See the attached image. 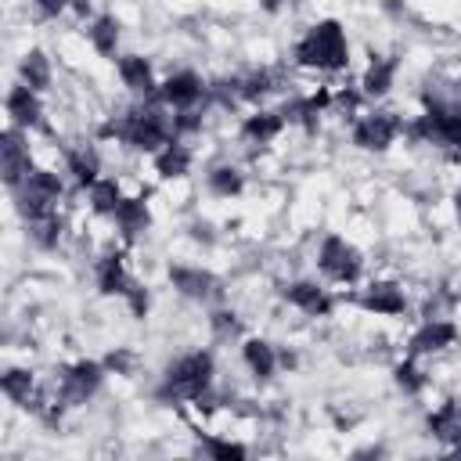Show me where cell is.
Listing matches in <instances>:
<instances>
[{
  "mask_svg": "<svg viewBox=\"0 0 461 461\" xmlns=\"http://www.w3.org/2000/svg\"><path fill=\"white\" fill-rule=\"evenodd\" d=\"M296 65L317 69V72H339L350 62V44L339 22H317L300 44H296Z\"/></svg>",
  "mask_w": 461,
  "mask_h": 461,
  "instance_id": "1",
  "label": "cell"
},
{
  "mask_svg": "<svg viewBox=\"0 0 461 461\" xmlns=\"http://www.w3.org/2000/svg\"><path fill=\"white\" fill-rule=\"evenodd\" d=\"M213 386V357L210 353H188L166 367V383L159 390L162 400H199Z\"/></svg>",
  "mask_w": 461,
  "mask_h": 461,
  "instance_id": "2",
  "label": "cell"
},
{
  "mask_svg": "<svg viewBox=\"0 0 461 461\" xmlns=\"http://www.w3.org/2000/svg\"><path fill=\"white\" fill-rule=\"evenodd\" d=\"M317 267L328 274L332 282H339V285H353V282L360 278V256H357V249H353L346 238H339V235H328V238L321 242V249H317Z\"/></svg>",
  "mask_w": 461,
  "mask_h": 461,
  "instance_id": "3",
  "label": "cell"
},
{
  "mask_svg": "<svg viewBox=\"0 0 461 461\" xmlns=\"http://www.w3.org/2000/svg\"><path fill=\"white\" fill-rule=\"evenodd\" d=\"M19 192H22V213L26 217H40V213H51L54 210V202L65 192V184L51 169H33Z\"/></svg>",
  "mask_w": 461,
  "mask_h": 461,
  "instance_id": "4",
  "label": "cell"
},
{
  "mask_svg": "<svg viewBox=\"0 0 461 461\" xmlns=\"http://www.w3.org/2000/svg\"><path fill=\"white\" fill-rule=\"evenodd\" d=\"M400 119L393 112H372L353 123V144L364 152H386L400 137Z\"/></svg>",
  "mask_w": 461,
  "mask_h": 461,
  "instance_id": "5",
  "label": "cell"
},
{
  "mask_svg": "<svg viewBox=\"0 0 461 461\" xmlns=\"http://www.w3.org/2000/svg\"><path fill=\"white\" fill-rule=\"evenodd\" d=\"M102 379H105V367H102V364H95V360H79V364H72L69 372L62 375L58 397H62L65 404H83L86 397H95V390L102 386Z\"/></svg>",
  "mask_w": 461,
  "mask_h": 461,
  "instance_id": "6",
  "label": "cell"
},
{
  "mask_svg": "<svg viewBox=\"0 0 461 461\" xmlns=\"http://www.w3.org/2000/svg\"><path fill=\"white\" fill-rule=\"evenodd\" d=\"M206 95V83L195 76V72H173L162 86H159V102L184 112V109H195L199 98Z\"/></svg>",
  "mask_w": 461,
  "mask_h": 461,
  "instance_id": "7",
  "label": "cell"
},
{
  "mask_svg": "<svg viewBox=\"0 0 461 461\" xmlns=\"http://www.w3.org/2000/svg\"><path fill=\"white\" fill-rule=\"evenodd\" d=\"M4 180H8V188H22L26 184V177L33 173V166H29V144H22V134H19V127H12L8 134H4Z\"/></svg>",
  "mask_w": 461,
  "mask_h": 461,
  "instance_id": "8",
  "label": "cell"
},
{
  "mask_svg": "<svg viewBox=\"0 0 461 461\" xmlns=\"http://www.w3.org/2000/svg\"><path fill=\"white\" fill-rule=\"evenodd\" d=\"M454 339H457V328H454L450 321H443V317H425V325L411 335V353H415V357H422V353H440V350L454 346Z\"/></svg>",
  "mask_w": 461,
  "mask_h": 461,
  "instance_id": "9",
  "label": "cell"
},
{
  "mask_svg": "<svg viewBox=\"0 0 461 461\" xmlns=\"http://www.w3.org/2000/svg\"><path fill=\"white\" fill-rule=\"evenodd\" d=\"M169 282H173V289H180L184 296H192V300H210L217 292V278L202 267H173Z\"/></svg>",
  "mask_w": 461,
  "mask_h": 461,
  "instance_id": "10",
  "label": "cell"
},
{
  "mask_svg": "<svg viewBox=\"0 0 461 461\" xmlns=\"http://www.w3.org/2000/svg\"><path fill=\"white\" fill-rule=\"evenodd\" d=\"M285 300L292 307H300L303 314H310V317H328L332 314V296L317 282H296V285H289L285 289Z\"/></svg>",
  "mask_w": 461,
  "mask_h": 461,
  "instance_id": "11",
  "label": "cell"
},
{
  "mask_svg": "<svg viewBox=\"0 0 461 461\" xmlns=\"http://www.w3.org/2000/svg\"><path fill=\"white\" fill-rule=\"evenodd\" d=\"M360 307L364 310H372V314H386V317H397L404 314L407 300L397 285H386V282H375V285H367L364 296H360Z\"/></svg>",
  "mask_w": 461,
  "mask_h": 461,
  "instance_id": "12",
  "label": "cell"
},
{
  "mask_svg": "<svg viewBox=\"0 0 461 461\" xmlns=\"http://www.w3.org/2000/svg\"><path fill=\"white\" fill-rule=\"evenodd\" d=\"M8 116L12 123L22 130V127H40V98H37V90L19 83L12 86V95H8Z\"/></svg>",
  "mask_w": 461,
  "mask_h": 461,
  "instance_id": "13",
  "label": "cell"
},
{
  "mask_svg": "<svg viewBox=\"0 0 461 461\" xmlns=\"http://www.w3.org/2000/svg\"><path fill=\"white\" fill-rule=\"evenodd\" d=\"M130 285H134V278H130L127 267H123V256H105L98 263V289L105 296H127Z\"/></svg>",
  "mask_w": 461,
  "mask_h": 461,
  "instance_id": "14",
  "label": "cell"
},
{
  "mask_svg": "<svg viewBox=\"0 0 461 461\" xmlns=\"http://www.w3.org/2000/svg\"><path fill=\"white\" fill-rule=\"evenodd\" d=\"M188 169H192V152H188V144H180V137H173L162 152H155V173L159 177L173 180V177H184Z\"/></svg>",
  "mask_w": 461,
  "mask_h": 461,
  "instance_id": "15",
  "label": "cell"
},
{
  "mask_svg": "<svg viewBox=\"0 0 461 461\" xmlns=\"http://www.w3.org/2000/svg\"><path fill=\"white\" fill-rule=\"evenodd\" d=\"M112 220H116V227L123 231V238H137L141 231H148L152 213H148L144 199H123V202H119V210L112 213Z\"/></svg>",
  "mask_w": 461,
  "mask_h": 461,
  "instance_id": "16",
  "label": "cell"
},
{
  "mask_svg": "<svg viewBox=\"0 0 461 461\" xmlns=\"http://www.w3.org/2000/svg\"><path fill=\"white\" fill-rule=\"evenodd\" d=\"M242 357H245V367L256 379H270L274 372H278V353H274V346L263 342V339H249L242 346Z\"/></svg>",
  "mask_w": 461,
  "mask_h": 461,
  "instance_id": "17",
  "label": "cell"
},
{
  "mask_svg": "<svg viewBox=\"0 0 461 461\" xmlns=\"http://www.w3.org/2000/svg\"><path fill=\"white\" fill-rule=\"evenodd\" d=\"M119 79H123V86H130V90H134V95H152V90H155L152 65H148L141 54H127V58H119Z\"/></svg>",
  "mask_w": 461,
  "mask_h": 461,
  "instance_id": "18",
  "label": "cell"
},
{
  "mask_svg": "<svg viewBox=\"0 0 461 461\" xmlns=\"http://www.w3.org/2000/svg\"><path fill=\"white\" fill-rule=\"evenodd\" d=\"M86 199H90V210L102 213V217H112L123 202V192H119V180L116 177H98L95 184L86 188Z\"/></svg>",
  "mask_w": 461,
  "mask_h": 461,
  "instance_id": "19",
  "label": "cell"
},
{
  "mask_svg": "<svg viewBox=\"0 0 461 461\" xmlns=\"http://www.w3.org/2000/svg\"><path fill=\"white\" fill-rule=\"evenodd\" d=\"M69 173H72V180L79 184V188H90L98 177H102V159H98V152L95 148H76V152H69Z\"/></svg>",
  "mask_w": 461,
  "mask_h": 461,
  "instance_id": "20",
  "label": "cell"
},
{
  "mask_svg": "<svg viewBox=\"0 0 461 461\" xmlns=\"http://www.w3.org/2000/svg\"><path fill=\"white\" fill-rule=\"evenodd\" d=\"M393 76H397V62H386V58H372V65H367V72H364V90L360 95H367V98H383L386 90L393 86Z\"/></svg>",
  "mask_w": 461,
  "mask_h": 461,
  "instance_id": "21",
  "label": "cell"
},
{
  "mask_svg": "<svg viewBox=\"0 0 461 461\" xmlns=\"http://www.w3.org/2000/svg\"><path fill=\"white\" fill-rule=\"evenodd\" d=\"M282 130H285V116H282V112H256V116H249L245 127H242V134H245L249 141H256V144L274 141Z\"/></svg>",
  "mask_w": 461,
  "mask_h": 461,
  "instance_id": "22",
  "label": "cell"
},
{
  "mask_svg": "<svg viewBox=\"0 0 461 461\" xmlns=\"http://www.w3.org/2000/svg\"><path fill=\"white\" fill-rule=\"evenodd\" d=\"M429 432L436 440H454L461 443V407L457 404H443L429 415Z\"/></svg>",
  "mask_w": 461,
  "mask_h": 461,
  "instance_id": "23",
  "label": "cell"
},
{
  "mask_svg": "<svg viewBox=\"0 0 461 461\" xmlns=\"http://www.w3.org/2000/svg\"><path fill=\"white\" fill-rule=\"evenodd\" d=\"M19 72H22V83L33 86L37 95L51 86V62H47V54H40V51H29V54L22 58V65H19Z\"/></svg>",
  "mask_w": 461,
  "mask_h": 461,
  "instance_id": "24",
  "label": "cell"
},
{
  "mask_svg": "<svg viewBox=\"0 0 461 461\" xmlns=\"http://www.w3.org/2000/svg\"><path fill=\"white\" fill-rule=\"evenodd\" d=\"M86 37H90V44H95V51H98V54H116V44H119V22H116L112 15H102V19H95V26L86 29Z\"/></svg>",
  "mask_w": 461,
  "mask_h": 461,
  "instance_id": "25",
  "label": "cell"
},
{
  "mask_svg": "<svg viewBox=\"0 0 461 461\" xmlns=\"http://www.w3.org/2000/svg\"><path fill=\"white\" fill-rule=\"evenodd\" d=\"M29 235H33V242H37V245L54 249V245H58V238H62V217H58V210L40 213V217H29Z\"/></svg>",
  "mask_w": 461,
  "mask_h": 461,
  "instance_id": "26",
  "label": "cell"
},
{
  "mask_svg": "<svg viewBox=\"0 0 461 461\" xmlns=\"http://www.w3.org/2000/svg\"><path fill=\"white\" fill-rule=\"evenodd\" d=\"M0 386H4V393L15 400V404H33V390H37V383H33V375L29 372H22V367H12V372L0 379Z\"/></svg>",
  "mask_w": 461,
  "mask_h": 461,
  "instance_id": "27",
  "label": "cell"
},
{
  "mask_svg": "<svg viewBox=\"0 0 461 461\" xmlns=\"http://www.w3.org/2000/svg\"><path fill=\"white\" fill-rule=\"evenodd\" d=\"M242 173L235 169V166H217L213 173H210V192L213 195H220V199H231V195H238L242 192Z\"/></svg>",
  "mask_w": 461,
  "mask_h": 461,
  "instance_id": "28",
  "label": "cell"
},
{
  "mask_svg": "<svg viewBox=\"0 0 461 461\" xmlns=\"http://www.w3.org/2000/svg\"><path fill=\"white\" fill-rule=\"evenodd\" d=\"M270 90H274V76L267 69H259V72H252V76L242 79V98L245 102H256V98L270 95Z\"/></svg>",
  "mask_w": 461,
  "mask_h": 461,
  "instance_id": "29",
  "label": "cell"
},
{
  "mask_svg": "<svg viewBox=\"0 0 461 461\" xmlns=\"http://www.w3.org/2000/svg\"><path fill=\"white\" fill-rule=\"evenodd\" d=\"M397 386H400L404 393H422V390H425V375H422V367H418L415 360L397 364Z\"/></svg>",
  "mask_w": 461,
  "mask_h": 461,
  "instance_id": "30",
  "label": "cell"
},
{
  "mask_svg": "<svg viewBox=\"0 0 461 461\" xmlns=\"http://www.w3.org/2000/svg\"><path fill=\"white\" fill-rule=\"evenodd\" d=\"M210 321H213V332H217L220 339H231V335H238V332H242L238 317H235V314H227V310H217Z\"/></svg>",
  "mask_w": 461,
  "mask_h": 461,
  "instance_id": "31",
  "label": "cell"
},
{
  "mask_svg": "<svg viewBox=\"0 0 461 461\" xmlns=\"http://www.w3.org/2000/svg\"><path fill=\"white\" fill-rule=\"evenodd\" d=\"M206 450H210L213 457H245V447H242V443H227V440H213Z\"/></svg>",
  "mask_w": 461,
  "mask_h": 461,
  "instance_id": "32",
  "label": "cell"
},
{
  "mask_svg": "<svg viewBox=\"0 0 461 461\" xmlns=\"http://www.w3.org/2000/svg\"><path fill=\"white\" fill-rule=\"evenodd\" d=\"M123 300H127V303H130V310H134V314H137V317H144V310H148V292H144V289H141V285H137V282H134V285H130V292H127V296H123Z\"/></svg>",
  "mask_w": 461,
  "mask_h": 461,
  "instance_id": "33",
  "label": "cell"
},
{
  "mask_svg": "<svg viewBox=\"0 0 461 461\" xmlns=\"http://www.w3.org/2000/svg\"><path fill=\"white\" fill-rule=\"evenodd\" d=\"M33 4H37V12H40L44 19H58V15L72 4V0H33Z\"/></svg>",
  "mask_w": 461,
  "mask_h": 461,
  "instance_id": "34",
  "label": "cell"
},
{
  "mask_svg": "<svg viewBox=\"0 0 461 461\" xmlns=\"http://www.w3.org/2000/svg\"><path fill=\"white\" fill-rule=\"evenodd\" d=\"M130 364H134V357H130L127 350H119V353H112V357L105 360V367H112V372H127Z\"/></svg>",
  "mask_w": 461,
  "mask_h": 461,
  "instance_id": "35",
  "label": "cell"
},
{
  "mask_svg": "<svg viewBox=\"0 0 461 461\" xmlns=\"http://www.w3.org/2000/svg\"><path fill=\"white\" fill-rule=\"evenodd\" d=\"M72 8H76L79 15H86V12H90V0H72Z\"/></svg>",
  "mask_w": 461,
  "mask_h": 461,
  "instance_id": "36",
  "label": "cell"
},
{
  "mask_svg": "<svg viewBox=\"0 0 461 461\" xmlns=\"http://www.w3.org/2000/svg\"><path fill=\"white\" fill-rule=\"evenodd\" d=\"M454 213H457V220H461V192L454 195Z\"/></svg>",
  "mask_w": 461,
  "mask_h": 461,
  "instance_id": "37",
  "label": "cell"
}]
</instances>
